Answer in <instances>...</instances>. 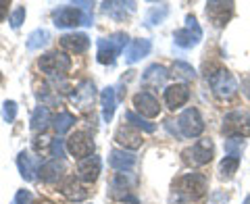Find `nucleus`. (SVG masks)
<instances>
[{
    "mask_svg": "<svg viewBox=\"0 0 250 204\" xmlns=\"http://www.w3.org/2000/svg\"><path fill=\"white\" fill-rule=\"evenodd\" d=\"M73 123H75V117L71 113L62 111V113H59L57 117H54V131H57L59 136H62V133H67L73 127Z\"/></svg>",
    "mask_w": 250,
    "mask_h": 204,
    "instance_id": "obj_27",
    "label": "nucleus"
},
{
    "mask_svg": "<svg viewBox=\"0 0 250 204\" xmlns=\"http://www.w3.org/2000/svg\"><path fill=\"white\" fill-rule=\"evenodd\" d=\"M127 187H129V184H127V179H125V173H117L113 177L111 190H113L115 198H119V196H123V198H125V192H127Z\"/></svg>",
    "mask_w": 250,
    "mask_h": 204,
    "instance_id": "obj_31",
    "label": "nucleus"
},
{
    "mask_svg": "<svg viewBox=\"0 0 250 204\" xmlns=\"http://www.w3.org/2000/svg\"><path fill=\"white\" fill-rule=\"evenodd\" d=\"M61 192H62V196H67L69 200H83L85 196H88V192L80 185V182H77L75 177H67L65 182L61 184Z\"/></svg>",
    "mask_w": 250,
    "mask_h": 204,
    "instance_id": "obj_23",
    "label": "nucleus"
},
{
    "mask_svg": "<svg viewBox=\"0 0 250 204\" xmlns=\"http://www.w3.org/2000/svg\"><path fill=\"white\" fill-rule=\"evenodd\" d=\"M179 196H184L188 200H200L207 194V177L202 173H186L173 184Z\"/></svg>",
    "mask_w": 250,
    "mask_h": 204,
    "instance_id": "obj_1",
    "label": "nucleus"
},
{
    "mask_svg": "<svg viewBox=\"0 0 250 204\" xmlns=\"http://www.w3.org/2000/svg\"><path fill=\"white\" fill-rule=\"evenodd\" d=\"M13 204H34V196H31V192H27V190H19L15 194Z\"/></svg>",
    "mask_w": 250,
    "mask_h": 204,
    "instance_id": "obj_37",
    "label": "nucleus"
},
{
    "mask_svg": "<svg viewBox=\"0 0 250 204\" xmlns=\"http://www.w3.org/2000/svg\"><path fill=\"white\" fill-rule=\"evenodd\" d=\"M200 40H202V29L192 15L186 17V25L173 34V42H175V46H179V48H194Z\"/></svg>",
    "mask_w": 250,
    "mask_h": 204,
    "instance_id": "obj_6",
    "label": "nucleus"
},
{
    "mask_svg": "<svg viewBox=\"0 0 250 204\" xmlns=\"http://www.w3.org/2000/svg\"><path fill=\"white\" fill-rule=\"evenodd\" d=\"M67 150H69V154H73L75 159L83 161V159H88V156H92V152H94V140L85 131H75L67 140Z\"/></svg>",
    "mask_w": 250,
    "mask_h": 204,
    "instance_id": "obj_10",
    "label": "nucleus"
},
{
    "mask_svg": "<svg viewBox=\"0 0 250 204\" xmlns=\"http://www.w3.org/2000/svg\"><path fill=\"white\" fill-rule=\"evenodd\" d=\"M231 15H233V2H219V0L207 2V17L213 21L217 27L228 25Z\"/></svg>",
    "mask_w": 250,
    "mask_h": 204,
    "instance_id": "obj_12",
    "label": "nucleus"
},
{
    "mask_svg": "<svg viewBox=\"0 0 250 204\" xmlns=\"http://www.w3.org/2000/svg\"><path fill=\"white\" fill-rule=\"evenodd\" d=\"M38 173H40V179L46 184H54V182H59L61 175L65 173V163L59 161V159H52L48 163H44L38 167Z\"/></svg>",
    "mask_w": 250,
    "mask_h": 204,
    "instance_id": "obj_17",
    "label": "nucleus"
},
{
    "mask_svg": "<svg viewBox=\"0 0 250 204\" xmlns=\"http://www.w3.org/2000/svg\"><path fill=\"white\" fill-rule=\"evenodd\" d=\"M223 133L228 138H250V119L246 113L231 111L223 119Z\"/></svg>",
    "mask_w": 250,
    "mask_h": 204,
    "instance_id": "obj_5",
    "label": "nucleus"
},
{
    "mask_svg": "<svg viewBox=\"0 0 250 204\" xmlns=\"http://www.w3.org/2000/svg\"><path fill=\"white\" fill-rule=\"evenodd\" d=\"M9 2H0V21H4V17H6V11H9Z\"/></svg>",
    "mask_w": 250,
    "mask_h": 204,
    "instance_id": "obj_39",
    "label": "nucleus"
},
{
    "mask_svg": "<svg viewBox=\"0 0 250 204\" xmlns=\"http://www.w3.org/2000/svg\"><path fill=\"white\" fill-rule=\"evenodd\" d=\"M125 6L129 9V6H134V2H104L103 9H104V13L113 15L115 19H125V15H127ZM129 13H131V11H129Z\"/></svg>",
    "mask_w": 250,
    "mask_h": 204,
    "instance_id": "obj_29",
    "label": "nucleus"
},
{
    "mask_svg": "<svg viewBox=\"0 0 250 204\" xmlns=\"http://www.w3.org/2000/svg\"><path fill=\"white\" fill-rule=\"evenodd\" d=\"M190 98V88L186 83H173L165 90V102L169 108H182Z\"/></svg>",
    "mask_w": 250,
    "mask_h": 204,
    "instance_id": "obj_15",
    "label": "nucleus"
},
{
    "mask_svg": "<svg viewBox=\"0 0 250 204\" xmlns=\"http://www.w3.org/2000/svg\"><path fill=\"white\" fill-rule=\"evenodd\" d=\"M50 144H52V142H48V138H36L34 148H36L38 152H40V150H46V148L50 150Z\"/></svg>",
    "mask_w": 250,
    "mask_h": 204,
    "instance_id": "obj_38",
    "label": "nucleus"
},
{
    "mask_svg": "<svg viewBox=\"0 0 250 204\" xmlns=\"http://www.w3.org/2000/svg\"><path fill=\"white\" fill-rule=\"evenodd\" d=\"M38 67L48 75H65L71 69V59L65 52H48L38 61Z\"/></svg>",
    "mask_w": 250,
    "mask_h": 204,
    "instance_id": "obj_9",
    "label": "nucleus"
},
{
    "mask_svg": "<svg viewBox=\"0 0 250 204\" xmlns=\"http://www.w3.org/2000/svg\"><path fill=\"white\" fill-rule=\"evenodd\" d=\"M15 117H17V102L6 100L4 104H2V119H4L6 123H13Z\"/></svg>",
    "mask_w": 250,
    "mask_h": 204,
    "instance_id": "obj_34",
    "label": "nucleus"
},
{
    "mask_svg": "<svg viewBox=\"0 0 250 204\" xmlns=\"http://www.w3.org/2000/svg\"><path fill=\"white\" fill-rule=\"evenodd\" d=\"M50 40V34L46 29H36V31H31L29 38H27V48L29 50H38V48H42V46H46Z\"/></svg>",
    "mask_w": 250,
    "mask_h": 204,
    "instance_id": "obj_28",
    "label": "nucleus"
},
{
    "mask_svg": "<svg viewBox=\"0 0 250 204\" xmlns=\"http://www.w3.org/2000/svg\"><path fill=\"white\" fill-rule=\"evenodd\" d=\"M115 140H117V144H121L123 148H127V150H138V148L144 144L142 133H140L138 127H134L131 123H123L121 127L117 129Z\"/></svg>",
    "mask_w": 250,
    "mask_h": 204,
    "instance_id": "obj_11",
    "label": "nucleus"
},
{
    "mask_svg": "<svg viewBox=\"0 0 250 204\" xmlns=\"http://www.w3.org/2000/svg\"><path fill=\"white\" fill-rule=\"evenodd\" d=\"M125 119H127L134 127H138V129H144V131H148V133H152L154 131V125L152 123H148L144 117H140L138 113H134V111H127L125 113Z\"/></svg>",
    "mask_w": 250,
    "mask_h": 204,
    "instance_id": "obj_30",
    "label": "nucleus"
},
{
    "mask_svg": "<svg viewBox=\"0 0 250 204\" xmlns=\"http://www.w3.org/2000/svg\"><path fill=\"white\" fill-rule=\"evenodd\" d=\"M169 15V9H167V4H161V6H152L150 13H148V17H146V23L148 25H156V23H161L163 19H165Z\"/></svg>",
    "mask_w": 250,
    "mask_h": 204,
    "instance_id": "obj_32",
    "label": "nucleus"
},
{
    "mask_svg": "<svg viewBox=\"0 0 250 204\" xmlns=\"http://www.w3.org/2000/svg\"><path fill=\"white\" fill-rule=\"evenodd\" d=\"M94 96H96V90H94V83H92V82H88V80H83V82H80V85H77V92H75L73 100L77 102V106L88 108V106L92 104Z\"/></svg>",
    "mask_w": 250,
    "mask_h": 204,
    "instance_id": "obj_21",
    "label": "nucleus"
},
{
    "mask_svg": "<svg viewBox=\"0 0 250 204\" xmlns=\"http://www.w3.org/2000/svg\"><path fill=\"white\" fill-rule=\"evenodd\" d=\"M215 148L210 140H198L194 146H190L188 150H184V161L188 164H194V167H202V164H208L213 161Z\"/></svg>",
    "mask_w": 250,
    "mask_h": 204,
    "instance_id": "obj_8",
    "label": "nucleus"
},
{
    "mask_svg": "<svg viewBox=\"0 0 250 204\" xmlns=\"http://www.w3.org/2000/svg\"><path fill=\"white\" fill-rule=\"evenodd\" d=\"M127 44V36L125 34H113L108 38H100L98 40V52H96V61L100 65H113L115 59L121 54V50Z\"/></svg>",
    "mask_w": 250,
    "mask_h": 204,
    "instance_id": "obj_2",
    "label": "nucleus"
},
{
    "mask_svg": "<svg viewBox=\"0 0 250 204\" xmlns=\"http://www.w3.org/2000/svg\"><path fill=\"white\" fill-rule=\"evenodd\" d=\"M90 2H85L88 6ZM85 6H62L54 11V25L57 27H75V25H92V15Z\"/></svg>",
    "mask_w": 250,
    "mask_h": 204,
    "instance_id": "obj_3",
    "label": "nucleus"
},
{
    "mask_svg": "<svg viewBox=\"0 0 250 204\" xmlns=\"http://www.w3.org/2000/svg\"><path fill=\"white\" fill-rule=\"evenodd\" d=\"M207 80L210 83V88H213V94L217 98H223L228 100L231 96H236L238 92V82L236 77H233L228 69H217L210 75H207Z\"/></svg>",
    "mask_w": 250,
    "mask_h": 204,
    "instance_id": "obj_4",
    "label": "nucleus"
},
{
    "mask_svg": "<svg viewBox=\"0 0 250 204\" xmlns=\"http://www.w3.org/2000/svg\"><path fill=\"white\" fill-rule=\"evenodd\" d=\"M50 156L52 159H59V161H62V156H65V144H62V140L59 138V140H52V144H50Z\"/></svg>",
    "mask_w": 250,
    "mask_h": 204,
    "instance_id": "obj_35",
    "label": "nucleus"
},
{
    "mask_svg": "<svg viewBox=\"0 0 250 204\" xmlns=\"http://www.w3.org/2000/svg\"><path fill=\"white\" fill-rule=\"evenodd\" d=\"M108 163L115 171H129L136 164V154L127 150H111Z\"/></svg>",
    "mask_w": 250,
    "mask_h": 204,
    "instance_id": "obj_19",
    "label": "nucleus"
},
{
    "mask_svg": "<svg viewBox=\"0 0 250 204\" xmlns=\"http://www.w3.org/2000/svg\"><path fill=\"white\" fill-rule=\"evenodd\" d=\"M100 104H103V119L108 123L113 119L115 115V104H117V94H115V88H104L103 94H100Z\"/></svg>",
    "mask_w": 250,
    "mask_h": 204,
    "instance_id": "obj_22",
    "label": "nucleus"
},
{
    "mask_svg": "<svg viewBox=\"0 0 250 204\" xmlns=\"http://www.w3.org/2000/svg\"><path fill=\"white\" fill-rule=\"evenodd\" d=\"M177 127L184 138H198L205 131V121H202L198 108H186L177 119Z\"/></svg>",
    "mask_w": 250,
    "mask_h": 204,
    "instance_id": "obj_7",
    "label": "nucleus"
},
{
    "mask_svg": "<svg viewBox=\"0 0 250 204\" xmlns=\"http://www.w3.org/2000/svg\"><path fill=\"white\" fill-rule=\"evenodd\" d=\"M0 82H2V73H0Z\"/></svg>",
    "mask_w": 250,
    "mask_h": 204,
    "instance_id": "obj_41",
    "label": "nucleus"
},
{
    "mask_svg": "<svg viewBox=\"0 0 250 204\" xmlns=\"http://www.w3.org/2000/svg\"><path fill=\"white\" fill-rule=\"evenodd\" d=\"M100 159L98 156H88V159H83V161H80V164H77V177L82 179V182H85V184H94L98 179V175H100Z\"/></svg>",
    "mask_w": 250,
    "mask_h": 204,
    "instance_id": "obj_14",
    "label": "nucleus"
},
{
    "mask_svg": "<svg viewBox=\"0 0 250 204\" xmlns=\"http://www.w3.org/2000/svg\"><path fill=\"white\" fill-rule=\"evenodd\" d=\"M36 161H34V156H29V152H25L23 150L19 156H17V167H19V171H21V177L23 179H27V182H31V179H34L36 175Z\"/></svg>",
    "mask_w": 250,
    "mask_h": 204,
    "instance_id": "obj_24",
    "label": "nucleus"
},
{
    "mask_svg": "<svg viewBox=\"0 0 250 204\" xmlns=\"http://www.w3.org/2000/svg\"><path fill=\"white\" fill-rule=\"evenodd\" d=\"M238 167H240V156L238 154H228L221 163H219V175H221V179H231L233 175H236Z\"/></svg>",
    "mask_w": 250,
    "mask_h": 204,
    "instance_id": "obj_25",
    "label": "nucleus"
},
{
    "mask_svg": "<svg viewBox=\"0 0 250 204\" xmlns=\"http://www.w3.org/2000/svg\"><path fill=\"white\" fill-rule=\"evenodd\" d=\"M173 73L179 75V77H184V80H194V77H196L194 69L188 65V62H184V61H177L175 62V65H173Z\"/></svg>",
    "mask_w": 250,
    "mask_h": 204,
    "instance_id": "obj_33",
    "label": "nucleus"
},
{
    "mask_svg": "<svg viewBox=\"0 0 250 204\" xmlns=\"http://www.w3.org/2000/svg\"><path fill=\"white\" fill-rule=\"evenodd\" d=\"M23 19H25V6H19V9H15V13L11 15V25H13V29H19Z\"/></svg>",
    "mask_w": 250,
    "mask_h": 204,
    "instance_id": "obj_36",
    "label": "nucleus"
},
{
    "mask_svg": "<svg viewBox=\"0 0 250 204\" xmlns=\"http://www.w3.org/2000/svg\"><path fill=\"white\" fill-rule=\"evenodd\" d=\"M134 106L136 111L142 115V117H148V119H154V117L161 115V104L150 92H138L134 96Z\"/></svg>",
    "mask_w": 250,
    "mask_h": 204,
    "instance_id": "obj_13",
    "label": "nucleus"
},
{
    "mask_svg": "<svg viewBox=\"0 0 250 204\" xmlns=\"http://www.w3.org/2000/svg\"><path fill=\"white\" fill-rule=\"evenodd\" d=\"M61 46L71 54H82V52L88 50L90 38L85 34H67V36L61 38Z\"/></svg>",
    "mask_w": 250,
    "mask_h": 204,
    "instance_id": "obj_18",
    "label": "nucleus"
},
{
    "mask_svg": "<svg viewBox=\"0 0 250 204\" xmlns=\"http://www.w3.org/2000/svg\"><path fill=\"white\" fill-rule=\"evenodd\" d=\"M31 129L34 131H44L46 127H48V123H50V111L46 106H38L34 115H31Z\"/></svg>",
    "mask_w": 250,
    "mask_h": 204,
    "instance_id": "obj_26",
    "label": "nucleus"
},
{
    "mask_svg": "<svg viewBox=\"0 0 250 204\" xmlns=\"http://www.w3.org/2000/svg\"><path fill=\"white\" fill-rule=\"evenodd\" d=\"M150 48H152V42L146 40V38H140V40H131L129 46L125 48V62L134 65V62H138L140 59L148 57Z\"/></svg>",
    "mask_w": 250,
    "mask_h": 204,
    "instance_id": "obj_16",
    "label": "nucleus"
},
{
    "mask_svg": "<svg viewBox=\"0 0 250 204\" xmlns=\"http://www.w3.org/2000/svg\"><path fill=\"white\" fill-rule=\"evenodd\" d=\"M242 88H244V94H246V96L250 98V75H248L246 80H244V83H242Z\"/></svg>",
    "mask_w": 250,
    "mask_h": 204,
    "instance_id": "obj_40",
    "label": "nucleus"
},
{
    "mask_svg": "<svg viewBox=\"0 0 250 204\" xmlns=\"http://www.w3.org/2000/svg\"><path fill=\"white\" fill-rule=\"evenodd\" d=\"M167 77H169V73H167V69L165 67H161V65H150L144 71V75H142V82L146 83V85H150V88H159V85H163L167 82Z\"/></svg>",
    "mask_w": 250,
    "mask_h": 204,
    "instance_id": "obj_20",
    "label": "nucleus"
}]
</instances>
